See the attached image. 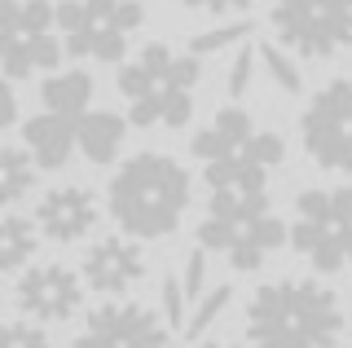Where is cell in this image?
I'll list each match as a JSON object with an SVG mask.
<instances>
[{
    "mask_svg": "<svg viewBox=\"0 0 352 348\" xmlns=\"http://www.w3.org/2000/svg\"><path fill=\"white\" fill-rule=\"evenodd\" d=\"M58 5L49 0H0V71L27 80L31 71H53L62 40H53Z\"/></svg>",
    "mask_w": 352,
    "mask_h": 348,
    "instance_id": "obj_7",
    "label": "cell"
},
{
    "mask_svg": "<svg viewBox=\"0 0 352 348\" xmlns=\"http://www.w3.org/2000/svg\"><path fill=\"white\" fill-rule=\"evenodd\" d=\"M146 23L141 0H62L58 27L66 53L97 62H119L128 53V36Z\"/></svg>",
    "mask_w": 352,
    "mask_h": 348,
    "instance_id": "obj_6",
    "label": "cell"
},
{
    "mask_svg": "<svg viewBox=\"0 0 352 348\" xmlns=\"http://www.w3.org/2000/svg\"><path fill=\"white\" fill-rule=\"evenodd\" d=\"M207 256H203V247L198 252H190V260H185V274H181V291H185V300L190 304H198L207 296Z\"/></svg>",
    "mask_w": 352,
    "mask_h": 348,
    "instance_id": "obj_24",
    "label": "cell"
},
{
    "mask_svg": "<svg viewBox=\"0 0 352 348\" xmlns=\"http://www.w3.org/2000/svg\"><path fill=\"white\" fill-rule=\"evenodd\" d=\"M190 194H194L190 172L172 155L146 150V155H132L115 172L106 203L115 225L137 243V238H168L190 208Z\"/></svg>",
    "mask_w": 352,
    "mask_h": 348,
    "instance_id": "obj_2",
    "label": "cell"
},
{
    "mask_svg": "<svg viewBox=\"0 0 352 348\" xmlns=\"http://www.w3.org/2000/svg\"><path fill=\"white\" fill-rule=\"evenodd\" d=\"M247 36H251L247 18H238V23H220L212 31H198V36L190 40V53H194V58H203V53H216V49L234 45V40H247Z\"/></svg>",
    "mask_w": 352,
    "mask_h": 348,
    "instance_id": "obj_21",
    "label": "cell"
},
{
    "mask_svg": "<svg viewBox=\"0 0 352 348\" xmlns=\"http://www.w3.org/2000/svg\"><path fill=\"white\" fill-rule=\"evenodd\" d=\"M291 238L282 216L273 212L269 190H207V216L198 225L203 252H225L238 274H256Z\"/></svg>",
    "mask_w": 352,
    "mask_h": 348,
    "instance_id": "obj_4",
    "label": "cell"
},
{
    "mask_svg": "<svg viewBox=\"0 0 352 348\" xmlns=\"http://www.w3.org/2000/svg\"><path fill=\"white\" fill-rule=\"evenodd\" d=\"M260 62H264V71L273 75V84H278L282 93H300L304 89V80H300V67H295V58L286 53L282 45H260Z\"/></svg>",
    "mask_w": 352,
    "mask_h": 348,
    "instance_id": "obj_19",
    "label": "cell"
},
{
    "mask_svg": "<svg viewBox=\"0 0 352 348\" xmlns=\"http://www.w3.org/2000/svg\"><path fill=\"white\" fill-rule=\"evenodd\" d=\"M36 186V159L18 146H0V208H14Z\"/></svg>",
    "mask_w": 352,
    "mask_h": 348,
    "instance_id": "obj_18",
    "label": "cell"
},
{
    "mask_svg": "<svg viewBox=\"0 0 352 348\" xmlns=\"http://www.w3.org/2000/svg\"><path fill=\"white\" fill-rule=\"evenodd\" d=\"M124 133H128V119L115 115V111H88L75 128V146L84 150L88 163H110L124 146Z\"/></svg>",
    "mask_w": 352,
    "mask_h": 348,
    "instance_id": "obj_15",
    "label": "cell"
},
{
    "mask_svg": "<svg viewBox=\"0 0 352 348\" xmlns=\"http://www.w3.org/2000/svg\"><path fill=\"white\" fill-rule=\"evenodd\" d=\"M291 247L317 274H339L352 265V186L304 190L295 199Z\"/></svg>",
    "mask_w": 352,
    "mask_h": 348,
    "instance_id": "obj_5",
    "label": "cell"
},
{
    "mask_svg": "<svg viewBox=\"0 0 352 348\" xmlns=\"http://www.w3.org/2000/svg\"><path fill=\"white\" fill-rule=\"evenodd\" d=\"M71 348H172V335L146 304L110 300L88 313Z\"/></svg>",
    "mask_w": 352,
    "mask_h": 348,
    "instance_id": "obj_10",
    "label": "cell"
},
{
    "mask_svg": "<svg viewBox=\"0 0 352 348\" xmlns=\"http://www.w3.org/2000/svg\"><path fill=\"white\" fill-rule=\"evenodd\" d=\"M190 9H203V14H242V9H251L256 0H185Z\"/></svg>",
    "mask_w": 352,
    "mask_h": 348,
    "instance_id": "obj_26",
    "label": "cell"
},
{
    "mask_svg": "<svg viewBox=\"0 0 352 348\" xmlns=\"http://www.w3.org/2000/svg\"><path fill=\"white\" fill-rule=\"evenodd\" d=\"M256 58H260L256 49H238L234 67H229V97H242V93H247V84H251V67H256Z\"/></svg>",
    "mask_w": 352,
    "mask_h": 348,
    "instance_id": "obj_25",
    "label": "cell"
},
{
    "mask_svg": "<svg viewBox=\"0 0 352 348\" xmlns=\"http://www.w3.org/2000/svg\"><path fill=\"white\" fill-rule=\"evenodd\" d=\"M40 230L27 216H0V274H14L36 256Z\"/></svg>",
    "mask_w": 352,
    "mask_h": 348,
    "instance_id": "obj_17",
    "label": "cell"
},
{
    "mask_svg": "<svg viewBox=\"0 0 352 348\" xmlns=\"http://www.w3.org/2000/svg\"><path fill=\"white\" fill-rule=\"evenodd\" d=\"M304 150L326 172H352V80H330L300 115Z\"/></svg>",
    "mask_w": 352,
    "mask_h": 348,
    "instance_id": "obj_9",
    "label": "cell"
},
{
    "mask_svg": "<svg viewBox=\"0 0 352 348\" xmlns=\"http://www.w3.org/2000/svg\"><path fill=\"white\" fill-rule=\"evenodd\" d=\"M84 287H93L97 296H124L132 291L141 278H146V256L132 238H97L93 247L84 252V269H80Z\"/></svg>",
    "mask_w": 352,
    "mask_h": 348,
    "instance_id": "obj_12",
    "label": "cell"
},
{
    "mask_svg": "<svg viewBox=\"0 0 352 348\" xmlns=\"http://www.w3.org/2000/svg\"><path fill=\"white\" fill-rule=\"evenodd\" d=\"M97 225V199L84 186H58L40 199L36 208V230L53 243H80Z\"/></svg>",
    "mask_w": 352,
    "mask_h": 348,
    "instance_id": "obj_13",
    "label": "cell"
},
{
    "mask_svg": "<svg viewBox=\"0 0 352 348\" xmlns=\"http://www.w3.org/2000/svg\"><path fill=\"white\" fill-rule=\"evenodd\" d=\"M75 128L80 119H62V115H36L22 124V141H27V155L36 159V168H62L75 150Z\"/></svg>",
    "mask_w": 352,
    "mask_h": 348,
    "instance_id": "obj_14",
    "label": "cell"
},
{
    "mask_svg": "<svg viewBox=\"0 0 352 348\" xmlns=\"http://www.w3.org/2000/svg\"><path fill=\"white\" fill-rule=\"evenodd\" d=\"M40 97H44V106H49V115L84 119L88 115V102H93V75H88V71L49 75V80L40 84Z\"/></svg>",
    "mask_w": 352,
    "mask_h": 348,
    "instance_id": "obj_16",
    "label": "cell"
},
{
    "mask_svg": "<svg viewBox=\"0 0 352 348\" xmlns=\"http://www.w3.org/2000/svg\"><path fill=\"white\" fill-rule=\"evenodd\" d=\"M159 296H163V318H168V326H176V331H185V322H190V300H185V291H181V278H163V287H159Z\"/></svg>",
    "mask_w": 352,
    "mask_h": 348,
    "instance_id": "obj_22",
    "label": "cell"
},
{
    "mask_svg": "<svg viewBox=\"0 0 352 348\" xmlns=\"http://www.w3.org/2000/svg\"><path fill=\"white\" fill-rule=\"evenodd\" d=\"M18 119V97H14V89H9L5 80H0V128H9Z\"/></svg>",
    "mask_w": 352,
    "mask_h": 348,
    "instance_id": "obj_27",
    "label": "cell"
},
{
    "mask_svg": "<svg viewBox=\"0 0 352 348\" xmlns=\"http://www.w3.org/2000/svg\"><path fill=\"white\" fill-rule=\"evenodd\" d=\"M84 300V278L66 265H31L18 278V309L31 322H66Z\"/></svg>",
    "mask_w": 352,
    "mask_h": 348,
    "instance_id": "obj_11",
    "label": "cell"
},
{
    "mask_svg": "<svg viewBox=\"0 0 352 348\" xmlns=\"http://www.w3.org/2000/svg\"><path fill=\"white\" fill-rule=\"evenodd\" d=\"M229 300H234V291H229V287H212V291H207V296L190 309V322H185V340H198V335H203L207 326H212L220 313L229 309Z\"/></svg>",
    "mask_w": 352,
    "mask_h": 348,
    "instance_id": "obj_20",
    "label": "cell"
},
{
    "mask_svg": "<svg viewBox=\"0 0 352 348\" xmlns=\"http://www.w3.org/2000/svg\"><path fill=\"white\" fill-rule=\"evenodd\" d=\"M251 348H335L344 340V309L317 278L264 282L247 300Z\"/></svg>",
    "mask_w": 352,
    "mask_h": 348,
    "instance_id": "obj_1",
    "label": "cell"
},
{
    "mask_svg": "<svg viewBox=\"0 0 352 348\" xmlns=\"http://www.w3.org/2000/svg\"><path fill=\"white\" fill-rule=\"evenodd\" d=\"M269 23L286 53L335 58L352 45V0H273Z\"/></svg>",
    "mask_w": 352,
    "mask_h": 348,
    "instance_id": "obj_8",
    "label": "cell"
},
{
    "mask_svg": "<svg viewBox=\"0 0 352 348\" xmlns=\"http://www.w3.org/2000/svg\"><path fill=\"white\" fill-rule=\"evenodd\" d=\"M198 348H238V344H198Z\"/></svg>",
    "mask_w": 352,
    "mask_h": 348,
    "instance_id": "obj_28",
    "label": "cell"
},
{
    "mask_svg": "<svg viewBox=\"0 0 352 348\" xmlns=\"http://www.w3.org/2000/svg\"><path fill=\"white\" fill-rule=\"evenodd\" d=\"M0 348H53V344L36 322H5L0 326Z\"/></svg>",
    "mask_w": 352,
    "mask_h": 348,
    "instance_id": "obj_23",
    "label": "cell"
},
{
    "mask_svg": "<svg viewBox=\"0 0 352 348\" xmlns=\"http://www.w3.org/2000/svg\"><path fill=\"white\" fill-rule=\"evenodd\" d=\"M203 80L194 53H176L163 40H150L119 71V93L137 128H185L194 115V89Z\"/></svg>",
    "mask_w": 352,
    "mask_h": 348,
    "instance_id": "obj_3",
    "label": "cell"
}]
</instances>
